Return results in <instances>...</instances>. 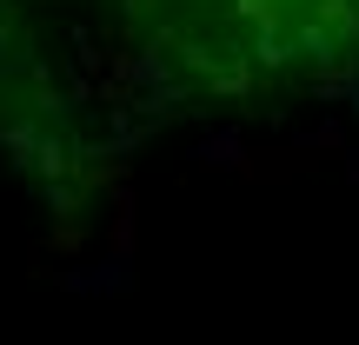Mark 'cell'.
Returning <instances> with one entry per match:
<instances>
[{
  "instance_id": "cell-1",
  "label": "cell",
  "mask_w": 359,
  "mask_h": 345,
  "mask_svg": "<svg viewBox=\"0 0 359 345\" xmlns=\"http://www.w3.org/2000/svg\"><path fill=\"white\" fill-rule=\"evenodd\" d=\"M180 47L240 73H293L359 34V0H160Z\"/></svg>"
}]
</instances>
